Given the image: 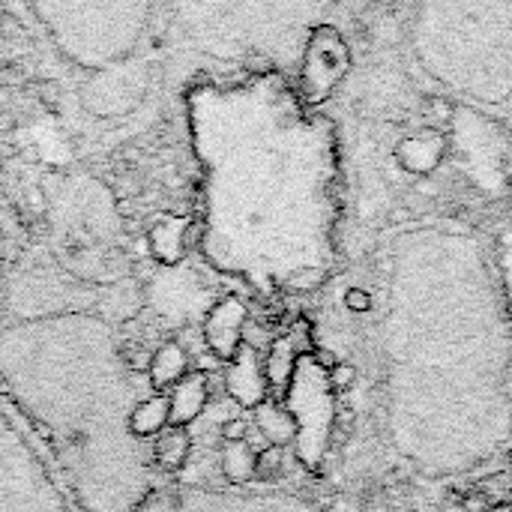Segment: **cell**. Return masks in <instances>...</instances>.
Listing matches in <instances>:
<instances>
[{"label": "cell", "instance_id": "5b68a950", "mask_svg": "<svg viewBox=\"0 0 512 512\" xmlns=\"http://www.w3.org/2000/svg\"><path fill=\"white\" fill-rule=\"evenodd\" d=\"M135 512H321L303 498L252 489L156 486Z\"/></svg>", "mask_w": 512, "mask_h": 512}, {"label": "cell", "instance_id": "9a60e30c", "mask_svg": "<svg viewBox=\"0 0 512 512\" xmlns=\"http://www.w3.org/2000/svg\"><path fill=\"white\" fill-rule=\"evenodd\" d=\"M255 429L264 435V441L270 447H282L294 438V420L282 408L267 405V402L261 408H255Z\"/></svg>", "mask_w": 512, "mask_h": 512}, {"label": "cell", "instance_id": "3957f363", "mask_svg": "<svg viewBox=\"0 0 512 512\" xmlns=\"http://www.w3.org/2000/svg\"><path fill=\"white\" fill-rule=\"evenodd\" d=\"M51 48L72 66L102 72L129 63L150 39L159 6L153 3H27Z\"/></svg>", "mask_w": 512, "mask_h": 512}, {"label": "cell", "instance_id": "2e32d148", "mask_svg": "<svg viewBox=\"0 0 512 512\" xmlns=\"http://www.w3.org/2000/svg\"><path fill=\"white\" fill-rule=\"evenodd\" d=\"M15 267H18V249H15V234H12V225L0 207V315L6 309V297H9V285H12V276H15Z\"/></svg>", "mask_w": 512, "mask_h": 512}, {"label": "cell", "instance_id": "52a82bcc", "mask_svg": "<svg viewBox=\"0 0 512 512\" xmlns=\"http://www.w3.org/2000/svg\"><path fill=\"white\" fill-rule=\"evenodd\" d=\"M246 303L234 294H225L219 300L210 303L204 321H201V339L207 345V351L222 360L231 363L237 357V351L246 345Z\"/></svg>", "mask_w": 512, "mask_h": 512}, {"label": "cell", "instance_id": "8992f818", "mask_svg": "<svg viewBox=\"0 0 512 512\" xmlns=\"http://www.w3.org/2000/svg\"><path fill=\"white\" fill-rule=\"evenodd\" d=\"M153 66L129 60L102 72H90L78 81V105L96 120H117L132 114L150 93Z\"/></svg>", "mask_w": 512, "mask_h": 512}, {"label": "cell", "instance_id": "9c48e42d", "mask_svg": "<svg viewBox=\"0 0 512 512\" xmlns=\"http://www.w3.org/2000/svg\"><path fill=\"white\" fill-rule=\"evenodd\" d=\"M225 390L228 396L240 405V408H261L264 405V396H267V372L258 360V354L243 345L237 351V357L228 363V372H225Z\"/></svg>", "mask_w": 512, "mask_h": 512}, {"label": "cell", "instance_id": "7c38bea8", "mask_svg": "<svg viewBox=\"0 0 512 512\" xmlns=\"http://www.w3.org/2000/svg\"><path fill=\"white\" fill-rule=\"evenodd\" d=\"M171 426V405L168 393H147L132 411H129V435L138 444L156 441Z\"/></svg>", "mask_w": 512, "mask_h": 512}, {"label": "cell", "instance_id": "8fae6325", "mask_svg": "<svg viewBox=\"0 0 512 512\" xmlns=\"http://www.w3.org/2000/svg\"><path fill=\"white\" fill-rule=\"evenodd\" d=\"M189 375V351L168 339L147 360V387L153 393H171Z\"/></svg>", "mask_w": 512, "mask_h": 512}, {"label": "cell", "instance_id": "e0dca14e", "mask_svg": "<svg viewBox=\"0 0 512 512\" xmlns=\"http://www.w3.org/2000/svg\"><path fill=\"white\" fill-rule=\"evenodd\" d=\"M282 471V450L279 447H267L255 456V477H276Z\"/></svg>", "mask_w": 512, "mask_h": 512}, {"label": "cell", "instance_id": "ac0fdd59", "mask_svg": "<svg viewBox=\"0 0 512 512\" xmlns=\"http://www.w3.org/2000/svg\"><path fill=\"white\" fill-rule=\"evenodd\" d=\"M345 306H348L351 312H369V309H372V297H369L363 288H351V291L345 294Z\"/></svg>", "mask_w": 512, "mask_h": 512}, {"label": "cell", "instance_id": "7a4b0ae2", "mask_svg": "<svg viewBox=\"0 0 512 512\" xmlns=\"http://www.w3.org/2000/svg\"><path fill=\"white\" fill-rule=\"evenodd\" d=\"M183 123L201 174V261L255 291H309L321 279L318 171L294 93L273 72L198 78Z\"/></svg>", "mask_w": 512, "mask_h": 512}, {"label": "cell", "instance_id": "ba28073f", "mask_svg": "<svg viewBox=\"0 0 512 512\" xmlns=\"http://www.w3.org/2000/svg\"><path fill=\"white\" fill-rule=\"evenodd\" d=\"M192 234H195V225L186 216H162V219L150 222L147 240H144L150 261L165 267V270H174V267L186 264Z\"/></svg>", "mask_w": 512, "mask_h": 512}, {"label": "cell", "instance_id": "4fadbf2b", "mask_svg": "<svg viewBox=\"0 0 512 512\" xmlns=\"http://www.w3.org/2000/svg\"><path fill=\"white\" fill-rule=\"evenodd\" d=\"M192 459V435L186 429L168 426L156 441H150V465L156 474H180Z\"/></svg>", "mask_w": 512, "mask_h": 512}, {"label": "cell", "instance_id": "6da1fadb", "mask_svg": "<svg viewBox=\"0 0 512 512\" xmlns=\"http://www.w3.org/2000/svg\"><path fill=\"white\" fill-rule=\"evenodd\" d=\"M138 288L84 285L33 252L18 261L0 315V399L42 444L78 512H135L156 489L150 444L129 435L147 396L120 324ZM153 393V390H150Z\"/></svg>", "mask_w": 512, "mask_h": 512}, {"label": "cell", "instance_id": "ffe728a7", "mask_svg": "<svg viewBox=\"0 0 512 512\" xmlns=\"http://www.w3.org/2000/svg\"><path fill=\"white\" fill-rule=\"evenodd\" d=\"M354 378H357V369L354 366H339L336 363V369H333V384L336 387H351Z\"/></svg>", "mask_w": 512, "mask_h": 512}, {"label": "cell", "instance_id": "5bb4252c", "mask_svg": "<svg viewBox=\"0 0 512 512\" xmlns=\"http://www.w3.org/2000/svg\"><path fill=\"white\" fill-rule=\"evenodd\" d=\"M255 450L240 441V444H225L219 456V474L231 483V489H243L255 480Z\"/></svg>", "mask_w": 512, "mask_h": 512}, {"label": "cell", "instance_id": "30bf717a", "mask_svg": "<svg viewBox=\"0 0 512 512\" xmlns=\"http://www.w3.org/2000/svg\"><path fill=\"white\" fill-rule=\"evenodd\" d=\"M210 402V381L204 372H189L171 393H168V405H171V426L177 429H189L192 423H198V417L207 411Z\"/></svg>", "mask_w": 512, "mask_h": 512}, {"label": "cell", "instance_id": "7402d4cb", "mask_svg": "<svg viewBox=\"0 0 512 512\" xmlns=\"http://www.w3.org/2000/svg\"><path fill=\"white\" fill-rule=\"evenodd\" d=\"M492 512H512V507H510V504H498V507H495Z\"/></svg>", "mask_w": 512, "mask_h": 512}, {"label": "cell", "instance_id": "d6986e66", "mask_svg": "<svg viewBox=\"0 0 512 512\" xmlns=\"http://www.w3.org/2000/svg\"><path fill=\"white\" fill-rule=\"evenodd\" d=\"M246 423L243 420H228L225 426H222V441L225 444H240V441H246Z\"/></svg>", "mask_w": 512, "mask_h": 512}, {"label": "cell", "instance_id": "277c9868", "mask_svg": "<svg viewBox=\"0 0 512 512\" xmlns=\"http://www.w3.org/2000/svg\"><path fill=\"white\" fill-rule=\"evenodd\" d=\"M0 512H78L75 498L21 417L0 399Z\"/></svg>", "mask_w": 512, "mask_h": 512}, {"label": "cell", "instance_id": "44dd1931", "mask_svg": "<svg viewBox=\"0 0 512 512\" xmlns=\"http://www.w3.org/2000/svg\"><path fill=\"white\" fill-rule=\"evenodd\" d=\"M462 510L465 512H489V498L486 495H468L462 501Z\"/></svg>", "mask_w": 512, "mask_h": 512}]
</instances>
